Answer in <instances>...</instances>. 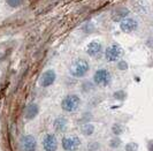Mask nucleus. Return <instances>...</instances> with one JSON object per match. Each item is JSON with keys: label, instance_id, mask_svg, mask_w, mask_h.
Here are the masks:
<instances>
[{"label": "nucleus", "instance_id": "f257e3e1", "mask_svg": "<svg viewBox=\"0 0 153 151\" xmlns=\"http://www.w3.org/2000/svg\"><path fill=\"white\" fill-rule=\"evenodd\" d=\"M89 70H90V65L84 59H77L70 66V74L77 78L85 76Z\"/></svg>", "mask_w": 153, "mask_h": 151}, {"label": "nucleus", "instance_id": "f03ea898", "mask_svg": "<svg viewBox=\"0 0 153 151\" xmlns=\"http://www.w3.org/2000/svg\"><path fill=\"white\" fill-rule=\"evenodd\" d=\"M79 104H81V98L77 95H68L62 99L61 107L63 111L73 113L78 108Z\"/></svg>", "mask_w": 153, "mask_h": 151}, {"label": "nucleus", "instance_id": "7ed1b4c3", "mask_svg": "<svg viewBox=\"0 0 153 151\" xmlns=\"http://www.w3.org/2000/svg\"><path fill=\"white\" fill-rule=\"evenodd\" d=\"M122 54H123L122 47L119 45V44L114 43V44L109 45L106 49V51H105V58L109 62H115V61H117L122 57Z\"/></svg>", "mask_w": 153, "mask_h": 151}, {"label": "nucleus", "instance_id": "20e7f679", "mask_svg": "<svg viewBox=\"0 0 153 151\" xmlns=\"http://www.w3.org/2000/svg\"><path fill=\"white\" fill-rule=\"evenodd\" d=\"M93 81L99 87H107L108 84L111 83V81H112V76H111V73L108 72L107 69L101 68V69H98L94 73Z\"/></svg>", "mask_w": 153, "mask_h": 151}, {"label": "nucleus", "instance_id": "39448f33", "mask_svg": "<svg viewBox=\"0 0 153 151\" xmlns=\"http://www.w3.org/2000/svg\"><path fill=\"white\" fill-rule=\"evenodd\" d=\"M81 145V140L77 136H67L62 138V148L66 151H76Z\"/></svg>", "mask_w": 153, "mask_h": 151}, {"label": "nucleus", "instance_id": "423d86ee", "mask_svg": "<svg viewBox=\"0 0 153 151\" xmlns=\"http://www.w3.org/2000/svg\"><path fill=\"white\" fill-rule=\"evenodd\" d=\"M23 151H36L37 149V141L32 135H25L21 140Z\"/></svg>", "mask_w": 153, "mask_h": 151}, {"label": "nucleus", "instance_id": "0eeeda50", "mask_svg": "<svg viewBox=\"0 0 153 151\" xmlns=\"http://www.w3.org/2000/svg\"><path fill=\"white\" fill-rule=\"evenodd\" d=\"M43 148L45 151H56L58 140L53 134H47L43 140Z\"/></svg>", "mask_w": 153, "mask_h": 151}, {"label": "nucleus", "instance_id": "6e6552de", "mask_svg": "<svg viewBox=\"0 0 153 151\" xmlns=\"http://www.w3.org/2000/svg\"><path fill=\"white\" fill-rule=\"evenodd\" d=\"M55 78H56L55 72L53 69H48V70H46L45 73H43V75L40 77V85L43 88H47V87H50V85H52L54 83Z\"/></svg>", "mask_w": 153, "mask_h": 151}, {"label": "nucleus", "instance_id": "1a4fd4ad", "mask_svg": "<svg viewBox=\"0 0 153 151\" xmlns=\"http://www.w3.org/2000/svg\"><path fill=\"white\" fill-rule=\"evenodd\" d=\"M120 28H121V30L123 32H132V31H135L138 28V23L134 19L126 17L120 23Z\"/></svg>", "mask_w": 153, "mask_h": 151}, {"label": "nucleus", "instance_id": "9d476101", "mask_svg": "<svg viewBox=\"0 0 153 151\" xmlns=\"http://www.w3.org/2000/svg\"><path fill=\"white\" fill-rule=\"evenodd\" d=\"M102 52V45L101 43L98 42V40H93L91 42L89 45H88V49H86V53L92 57V58H96V57H99Z\"/></svg>", "mask_w": 153, "mask_h": 151}, {"label": "nucleus", "instance_id": "9b49d317", "mask_svg": "<svg viewBox=\"0 0 153 151\" xmlns=\"http://www.w3.org/2000/svg\"><path fill=\"white\" fill-rule=\"evenodd\" d=\"M129 9L126 7H119L114 9L112 12V20L114 22H119V21H122L123 19H126L127 16L129 15Z\"/></svg>", "mask_w": 153, "mask_h": 151}, {"label": "nucleus", "instance_id": "f8f14e48", "mask_svg": "<svg viewBox=\"0 0 153 151\" xmlns=\"http://www.w3.org/2000/svg\"><path fill=\"white\" fill-rule=\"evenodd\" d=\"M38 113H39V107L35 103L29 104V105L27 106V108H25V118L29 119V120H32L33 118H36Z\"/></svg>", "mask_w": 153, "mask_h": 151}, {"label": "nucleus", "instance_id": "ddd939ff", "mask_svg": "<svg viewBox=\"0 0 153 151\" xmlns=\"http://www.w3.org/2000/svg\"><path fill=\"white\" fill-rule=\"evenodd\" d=\"M67 119L65 118V117H59V118H56L55 120H54V129L56 130V132H65L66 128H67Z\"/></svg>", "mask_w": 153, "mask_h": 151}, {"label": "nucleus", "instance_id": "4468645a", "mask_svg": "<svg viewBox=\"0 0 153 151\" xmlns=\"http://www.w3.org/2000/svg\"><path fill=\"white\" fill-rule=\"evenodd\" d=\"M94 132V127L92 123H85L84 126L82 127V134L85 136H90L93 134Z\"/></svg>", "mask_w": 153, "mask_h": 151}, {"label": "nucleus", "instance_id": "2eb2a0df", "mask_svg": "<svg viewBox=\"0 0 153 151\" xmlns=\"http://www.w3.org/2000/svg\"><path fill=\"white\" fill-rule=\"evenodd\" d=\"M22 2H23V0H7L8 6H10V7H13V8L20 7V6L22 5Z\"/></svg>", "mask_w": 153, "mask_h": 151}, {"label": "nucleus", "instance_id": "dca6fc26", "mask_svg": "<svg viewBox=\"0 0 153 151\" xmlns=\"http://www.w3.org/2000/svg\"><path fill=\"white\" fill-rule=\"evenodd\" d=\"M113 133H114L115 135H120V134H122L123 133V127L121 125H114L113 126Z\"/></svg>", "mask_w": 153, "mask_h": 151}, {"label": "nucleus", "instance_id": "f3484780", "mask_svg": "<svg viewBox=\"0 0 153 151\" xmlns=\"http://www.w3.org/2000/svg\"><path fill=\"white\" fill-rule=\"evenodd\" d=\"M138 144L136 143H128L126 145V151H137Z\"/></svg>", "mask_w": 153, "mask_h": 151}, {"label": "nucleus", "instance_id": "a211bd4d", "mask_svg": "<svg viewBox=\"0 0 153 151\" xmlns=\"http://www.w3.org/2000/svg\"><path fill=\"white\" fill-rule=\"evenodd\" d=\"M120 144H121V140L120 138H113V140H111V142H109V145L112 147V148H117V147H120Z\"/></svg>", "mask_w": 153, "mask_h": 151}, {"label": "nucleus", "instance_id": "6ab92c4d", "mask_svg": "<svg viewBox=\"0 0 153 151\" xmlns=\"http://www.w3.org/2000/svg\"><path fill=\"white\" fill-rule=\"evenodd\" d=\"M114 97L116 99H124V97H126V92H123V91H117V92H115L114 93Z\"/></svg>", "mask_w": 153, "mask_h": 151}, {"label": "nucleus", "instance_id": "aec40b11", "mask_svg": "<svg viewBox=\"0 0 153 151\" xmlns=\"http://www.w3.org/2000/svg\"><path fill=\"white\" fill-rule=\"evenodd\" d=\"M99 148V144L96 143V142H93V143H90L89 145H88V149L91 151H96L97 149Z\"/></svg>", "mask_w": 153, "mask_h": 151}, {"label": "nucleus", "instance_id": "412c9836", "mask_svg": "<svg viewBox=\"0 0 153 151\" xmlns=\"http://www.w3.org/2000/svg\"><path fill=\"white\" fill-rule=\"evenodd\" d=\"M117 67H119V69H121V70H124V69L128 68V64H127L126 61H120V62L117 64Z\"/></svg>", "mask_w": 153, "mask_h": 151}]
</instances>
